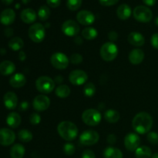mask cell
<instances>
[{
    "instance_id": "cell-17",
    "label": "cell",
    "mask_w": 158,
    "mask_h": 158,
    "mask_svg": "<svg viewBox=\"0 0 158 158\" xmlns=\"http://www.w3.org/2000/svg\"><path fill=\"white\" fill-rule=\"evenodd\" d=\"M5 106L9 110H14L18 105V97L13 92H7L3 97Z\"/></svg>"
},
{
    "instance_id": "cell-8",
    "label": "cell",
    "mask_w": 158,
    "mask_h": 158,
    "mask_svg": "<svg viewBox=\"0 0 158 158\" xmlns=\"http://www.w3.org/2000/svg\"><path fill=\"white\" fill-rule=\"evenodd\" d=\"M100 139L99 134L93 130H87L81 134L80 136V142L85 146L94 145L98 142Z\"/></svg>"
},
{
    "instance_id": "cell-14",
    "label": "cell",
    "mask_w": 158,
    "mask_h": 158,
    "mask_svg": "<svg viewBox=\"0 0 158 158\" xmlns=\"http://www.w3.org/2000/svg\"><path fill=\"white\" fill-rule=\"evenodd\" d=\"M32 105L35 110L42 112L46 110L49 108L50 105V100L49 97L45 95H38L33 100Z\"/></svg>"
},
{
    "instance_id": "cell-18",
    "label": "cell",
    "mask_w": 158,
    "mask_h": 158,
    "mask_svg": "<svg viewBox=\"0 0 158 158\" xmlns=\"http://www.w3.org/2000/svg\"><path fill=\"white\" fill-rule=\"evenodd\" d=\"M20 17L23 23H26V24H30V23H34L36 19V12H35L34 9H31V8H27L22 11Z\"/></svg>"
},
{
    "instance_id": "cell-16",
    "label": "cell",
    "mask_w": 158,
    "mask_h": 158,
    "mask_svg": "<svg viewBox=\"0 0 158 158\" xmlns=\"http://www.w3.org/2000/svg\"><path fill=\"white\" fill-rule=\"evenodd\" d=\"M15 19V12L12 9H6L0 14V23L5 26L12 24Z\"/></svg>"
},
{
    "instance_id": "cell-33",
    "label": "cell",
    "mask_w": 158,
    "mask_h": 158,
    "mask_svg": "<svg viewBox=\"0 0 158 158\" xmlns=\"http://www.w3.org/2000/svg\"><path fill=\"white\" fill-rule=\"evenodd\" d=\"M50 15V10L49 7L46 6H42L39 9L38 11V17L41 21H46L49 19Z\"/></svg>"
},
{
    "instance_id": "cell-42",
    "label": "cell",
    "mask_w": 158,
    "mask_h": 158,
    "mask_svg": "<svg viewBox=\"0 0 158 158\" xmlns=\"http://www.w3.org/2000/svg\"><path fill=\"white\" fill-rule=\"evenodd\" d=\"M46 3L51 8H57L60 6L61 0H46Z\"/></svg>"
},
{
    "instance_id": "cell-46",
    "label": "cell",
    "mask_w": 158,
    "mask_h": 158,
    "mask_svg": "<svg viewBox=\"0 0 158 158\" xmlns=\"http://www.w3.org/2000/svg\"><path fill=\"white\" fill-rule=\"evenodd\" d=\"M28 107H29V103H28L26 101H24L20 104L19 110L21 111H26V110L28 109Z\"/></svg>"
},
{
    "instance_id": "cell-39",
    "label": "cell",
    "mask_w": 158,
    "mask_h": 158,
    "mask_svg": "<svg viewBox=\"0 0 158 158\" xmlns=\"http://www.w3.org/2000/svg\"><path fill=\"white\" fill-rule=\"evenodd\" d=\"M29 121H30V123L32 125H37L41 121V117L40 116V114H36V113H33V114H32L30 115Z\"/></svg>"
},
{
    "instance_id": "cell-47",
    "label": "cell",
    "mask_w": 158,
    "mask_h": 158,
    "mask_svg": "<svg viewBox=\"0 0 158 158\" xmlns=\"http://www.w3.org/2000/svg\"><path fill=\"white\" fill-rule=\"evenodd\" d=\"M142 1H143V2L144 3L145 5H147V6H153L155 5L157 0H142Z\"/></svg>"
},
{
    "instance_id": "cell-31",
    "label": "cell",
    "mask_w": 158,
    "mask_h": 158,
    "mask_svg": "<svg viewBox=\"0 0 158 158\" xmlns=\"http://www.w3.org/2000/svg\"><path fill=\"white\" fill-rule=\"evenodd\" d=\"M56 95L60 98H66L70 94V89L66 85H60L56 89Z\"/></svg>"
},
{
    "instance_id": "cell-52",
    "label": "cell",
    "mask_w": 158,
    "mask_h": 158,
    "mask_svg": "<svg viewBox=\"0 0 158 158\" xmlns=\"http://www.w3.org/2000/svg\"><path fill=\"white\" fill-rule=\"evenodd\" d=\"M151 158H158V153H155V154H152Z\"/></svg>"
},
{
    "instance_id": "cell-25",
    "label": "cell",
    "mask_w": 158,
    "mask_h": 158,
    "mask_svg": "<svg viewBox=\"0 0 158 158\" xmlns=\"http://www.w3.org/2000/svg\"><path fill=\"white\" fill-rule=\"evenodd\" d=\"M104 158H123V153L118 148L108 147L103 151Z\"/></svg>"
},
{
    "instance_id": "cell-15",
    "label": "cell",
    "mask_w": 158,
    "mask_h": 158,
    "mask_svg": "<svg viewBox=\"0 0 158 158\" xmlns=\"http://www.w3.org/2000/svg\"><path fill=\"white\" fill-rule=\"evenodd\" d=\"M77 19L79 23L83 26H89L95 21V15L90 11L82 10L77 13Z\"/></svg>"
},
{
    "instance_id": "cell-11",
    "label": "cell",
    "mask_w": 158,
    "mask_h": 158,
    "mask_svg": "<svg viewBox=\"0 0 158 158\" xmlns=\"http://www.w3.org/2000/svg\"><path fill=\"white\" fill-rule=\"evenodd\" d=\"M87 79V74L81 69H75L72 71L69 75V82L75 86H80V85L84 84Z\"/></svg>"
},
{
    "instance_id": "cell-49",
    "label": "cell",
    "mask_w": 158,
    "mask_h": 158,
    "mask_svg": "<svg viewBox=\"0 0 158 158\" xmlns=\"http://www.w3.org/2000/svg\"><path fill=\"white\" fill-rule=\"evenodd\" d=\"M19 59L21 61H24L26 60V53H25L23 51H21L19 54Z\"/></svg>"
},
{
    "instance_id": "cell-48",
    "label": "cell",
    "mask_w": 158,
    "mask_h": 158,
    "mask_svg": "<svg viewBox=\"0 0 158 158\" xmlns=\"http://www.w3.org/2000/svg\"><path fill=\"white\" fill-rule=\"evenodd\" d=\"M12 34H13L12 29H11V28H7V29H5V35H6L7 37L12 36Z\"/></svg>"
},
{
    "instance_id": "cell-6",
    "label": "cell",
    "mask_w": 158,
    "mask_h": 158,
    "mask_svg": "<svg viewBox=\"0 0 158 158\" xmlns=\"http://www.w3.org/2000/svg\"><path fill=\"white\" fill-rule=\"evenodd\" d=\"M101 114L96 109L86 110L82 114V120L88 126H97L101 121Z\"/></svg>"
},
{
    "instance_id": "cell-22",
    "label": "cell",
    "mask_w": 158,
    "mask_h": 158,
    "mask_svg": "<svg viewBox=\"0 0 158 158\" xmlns=\"http://www.w3.org/2000/svg\"><path fill=\"white\" fill-rule=\"evenodd\" d=\"M15 70V66L12 62L5 60L0 63V73L3 76H9Z\"/></svg>"
},
{
    "instance_id": "cell-26",
    "label": "cell",
    "mask_w": 158,
    "mask_h": 158,
    "mask_svg": "<svg viewBox=\"0 0 158 158\" xmlns=\"http://www.w3.org/2000/svg\"><path fill=\"white\" fill-rule=\"evenodd\" d=\"M26 150L25 148L20 143L13 145L10 150L11 158H23L25 155Z\"/></svg>"
},
{
    "instance_id": "cell-35",
    "label": "cell",
    "mask_w": 158,
    "mask_h": 158,
    "mask_svg": "<svg viewBox=\"0 0 158 158\" xmlns=\"http://www.w3.org/2000/svg\"><path fill=\"white\" fill-rule=\"evenodd\" d=\"M83 0H67L66 6L71 11L78 10L82 5Z\"/></svg>"
},
{
    "instance_id": "cell-40",
    "label": "cell",
    "mask_w": 158,
    "mask_h": 158,
    "mask_svg": "<svg viewBox=\"0 0 158 158\" xmlns=\"http://www.w3.org/2000/svg\"><path fill=\"white\" fill-rule=\"evenodd\" d=\"M119 0H99L100 4L104 6H114L118 2Z\"/></svg>"
},
{
    "instance_id": "cell-7",
    "label": "cell",
    "mask_w": 158,
    "mask_h": 158,
    "mask_svg": "<svg viewBox=\"0 0 158 158\" xmlns=\"http://www.w3.org/2000/svg\"><path fill=\"white\" fill-rule=\"evenodd\" d=\"M134 19L140 23H149L153 18V12L148 7L144 6H138L133 12Z\"/></svg>"
},
{
    "instance_id": "cell-38",
    "label": "cell",
    "mask_w": 158,
    "mask_h": 158,
    "mask_svg": "<svg viewBox=\"0 0 158 158\" xmlns=\"http://www.w3.org/2000/svg\"><path fill=\"white\" fill-rule=\"evenodd\" d=\"M70 62L73 64H80L83 62V56L79 53H73L70 56Z\"/></svg>"
},
{
    "instance_id": "cell-2",
    "label": "cell",
    "mask_w": 158,
    "mask_h": 158,
    "mask_svg": "<svg viewBox=\"0 0 158 158\" xmlns=\"http://www.w3.org/2000/svg\"><path fill=\"white\" fill-rule=\"evenodd\" d=\"M60 137L66 141H72L78 135V128L75 123L70 121H62L57 127Z\"/></svg>"
},
{
    "instance_id": "cell-36",
    "label": "cell",
    "mask_w": 158,
    "mask_h": 158,
    "mask_svg": "<svg viewBox=\"0 0 158 158\" xmlns=\"http://www.w3.org/2000/svg\"><path fill=\"white\" fill-rule=\"evenodd\" d=\"M76 148L73 143H67L64 145L63 147V151H64L65 154L68 156H71L75 153Z\"/></svg>"
},
{
    "instance_id": "cell-28",
    "label": "cell",
    "mask_w": 158,
    "mask_h": 158,
    "mask_svg": "<svg viewBox=\"0 0 158 158\" xmlns=\"http://www.w3.org/2000/svg\"><path fill=\"white\" fill-rule=\"evenodd\" d=\"M151 156H152L151 149L147 146L139 147L135 151L136 158H151Z\"/></svg>"
},
{
    "instance_id": "cell-50",
    "label": "cell",
    "mask_w": 158,
    "mask_h": 158,
    "mask_svg": "<svg viewBox=\"0 0 158 158\" xmlns=\"http://www.w3.org/2000/svg\"><path fill=\"white\" fill-rule=\"evenodd\" d=\"M75 43H77V45H81L82 43H83V40H82V39L80 38V37L77 36L75 38Z\"/></svg>"
},
{
    "instance_id": "cell-51",
    "label": "cell",
    "mask_w": 158,
    "mask_h": 158,
    "mask_svg": "<svg viewBox=\"0 0 158 158\" xmlns=\"http://www.w3.org/2000/svg\"><path fill=\"white\" fill-rule=\"evenodd\" d=\"M1 1L3 4L6 5V6H9V5H11L13 2L14 0H1Z\"/></svg>"
},
{
    "instance_id": "cell-29",
    "label": "cell",
    "mask_w": 158,
    "mask_h": 158,
    "mask_svg": "<svg viewBox=\"0 0 158 158\" xmlns=\"http://www.w3.org/2000/svg\"><path fill=\"white\" fill-rule=\"evenodd\" d=\"M24 46V42L20 37H13L9 42V46L11 49L14 51H18L23 49Z\"/></svg>"
},
{
    "instance_id": "cell-30",
    "label": "cell",
    "mask_w": 158,
    "mask_h": 158,
    "mask_svg": "<svg viewBox=\"0 0 158 158\" xmlns=\"http://www.w3.org/2000/svg\"><path fill=\"white\" fill-rule=\"evenodd\" d=\"M98 32L97 30L94 27H86L82 31V35L83 38L88 40H92L97 38Z\"/></svg>"
},
{
    "instance_id": "cell-37",
    "label": "cell",
    "mask_w": 158,
    "mask_h": 158,
    "mask_svg": "<svg viewBox=\"0 0 158 158\" xmlns=\"http://www.w3.org/2000/svg\"><path fill=\"white\" fill-rule=\"evenodd\" d=\"M148 140L152 144H158V134L156 132H150L147 136Z\"/></svg>"
},
{
    "instance_id": "cell-4",
    "label": "cell",
    "mask_w": 158,
    "mask_h": 158,
    "mask_svg": "<svg viewBox=\"0 0 158 158\" xmlns=\"http://www.w3.org/2000/svg\"><path fill=\"white\" fill-rule=\"evenodd\" d=\"M35 87L37 90L42 94H50L55 88V83L52 78L43 76V77H39L36 80Z\"/></svg>"
},
{
    "instance_id": "cell-5",
    "label": "cell",
    "mask_w": 158,
    "mask_h": 158,
    "mask_svg": "<svg viewBox=\"0 0 158 158\" xmlns=\"http://www.w3.org/2000/svg\"><path fill=\"white\" fill-rule=\"evenodd\" d=\"M29 36L32 42L40 43L43 41L46 36L45 26L41 23H34L29 29Z\"/></svg>"
},
{
    "instance_id": "cell-24",
    "label": "cell",
    "mask_w": 158,
    "mask_h": 158,
    "mask_svg": "<svg viewBox=\"0 0 158 158\" xmlns=\"http://www.w3.org/2000/svg\"><path fill=\"white\" fill-rule=\"evenodd\" d=\"M22 121L21 117L18 113L12 112L7 116L6 118V123L10 127L17 128L20 125Z\"/></svg>"
},
{
    "instance_id": "cell-54",
    "label": "cell",
    "mask_w": 158,
    "mask_h": 158,
    "mask_svg": "<svg viewBox=\"0 0 158 158\" xmlns=\"http://www.w3.org/2000/svg\"><path fill=\"white\" fill-rule=\"evenodd\" d=\"M155 24L157 25V26H158V16L157 17V18L155 19Z\"/></svg>"
},
{
    "instance_id": "cell-41",
    "label": "cell",
    "mask_w": 158,
    "mask_h": 158,
    "mask_svg": "<svg viewBox=\"0 0 158 158\" xmlns=\"http://www.w3.org/2000/svg\"><path fill=\"white\" fill-rule=\"evenodd\" d=\"M82 158H96L95 154L91 150H86L82 154Z\"/></svg>"
},
{
    "instance_id": "cell-13",
    "label": "cell",
    "mask_w": 158,
    "mask_h": 158,
    "mask_svg": "<svg viewBox=\"0 0 158 158\" xmlns=\"http://www.w3.org/2000/svg\"><path fill=\"white\" fill-rule=\"evenodd\" d=\"M15 134L12 130L8 128L0 129V144L2 146H9L14 143Z\"/></svg>"
},
{
    "instance_id": "cell-10",
    "label": "cell",
    "mask_w": 158,
    "mask_h": 158,
    "mask_svg": "<svg viewBox=\"0 0 158 158\" xmlns=\"http://www.w3.org/2000/svg\"><path fill=\"white\" fill-rule=\"evenodd\" d=\"M80 25L74 20H66L62 25V31L67 36H75L80 32Z\"/></svg>"
},
{
    "instance_id": "cell-12",
    "label": "cell",
    "mask_w": 158,
    "mask_h": 158,
    "mask_svg": "<svg viewBox=\"0 0 158 158\" xmlns=\"http://www.w3.org/2000/svg\"><path fill=\"white\" fill-rule=\"evenodd\" d=\"M140 138L137 134L130 133L127 134L124 138V145L127 150L130 151H135L140 147Z\"/></svg>"
},
{
    "instance_id": "cell-43",
    "label": "cell",
    "mask_w": 158,
    "mask_h": 158,
    "mask_svg": "<svg viewBox=\"0 0 158 158\" xmlns=\"http://www.w3.org/2000/svg\"><path fill=\"white\" fill-rule=\"evenodd\" d=\"M151 42L153 47L158 49V33H155L152 35Z\"/></svg>"
},
{
    "instance_id": "cell-27",
    "label": "cell",
    "mask_w": 158,
    "mask_h": 158,
    "mask_svg": "<svg viewBox=\"0 0 158 158\" xmlns=\"http://www.w3.org/2000/svg\"><path fill=\"white\" fill-rule=\"evenodd\" d=\"M120 113L116 110H107L104 113V118L108 123H115L120 120Z\"/></svg>"
},
{
    "instance_id": "cell-23",
    "label": "cell",
    "mask_w": 158,
    "mask_h": 158,
    "mask_svg": "<svg viewBox=\"0 0 158 158\" xmlns=\"http://www.w3.org/2000/svg\"><path fill=\"white\" fill-rule=\"evenodd\" d=\"M132 11L127 4H121L117 9V15L121 20H127L131 17Z\"/></svg>"
},
{
    "instance_id": "cell-9",
    "label": "cell",
    "mask_w": 158,
    "mask_h": 158,
    "mask_svg": "<svg viewBox=\"0 0 158 158\" xmlns=\"http://www.w3.org/2000/svg\"><path fill=\"white\" fill-rule=\"evenodd\" d=\"M51 64L57 69H65L69 65V58L63 52H56L50 58Z\"/></svg>"
},
{
    "instance_id": "cell-45",
    "label": "cell",
    "mask_w": 158,
    "mask_h": 158,
    "mask_svg": "<svg viewBox=\"0 0 158 158\" xmlns=\"http://www.w3.org/2000/svg\"><path fill=\"white\" fill-rule=\"evenodd\" d=\"M117 141V137L114 134H109L107 137V142L110 144H114Z\"/></svg>"
},
{
    "instance_id": "cell-20",
    "label": "cell",
    "mask_w": 158,
    "mask_h": 158,
    "mask_svg": "<svg viewBox=\"0 0 158 158\" xmlns=\"http://www.w3.org/2000/svg\"><path fill=\"white\" fill-rule=\"evenodd\" d=\"M127 40L130 44L134 46H141L145 43V39L143 35L137 32H131L128 35Z\"/></svg>"
},
{
    "instance_id": "cell-1",
    "label": "cell",
    "mask_w": 158,
    "mask_h": 158,
    "mask_svg": "<svg viewBox=\"0 0 158 158\" xmlns=\"http://www.w3.org/2000/svg\"><path fill=\"white\" fill-rule=\"evenodd\" d=\"M132 127L137 134H147L153 127L152 117L146 112L139 113L133 119Z\"/></svg>"
},
{
    "instance_id": "cell-3",
    "label": "cell",
    "mask_w": 158,
    "mask_h": 158,
    "mask_svg": "<svg viewBox=\"0 0 158 158\" xmlns=\"http://www.w3.org/2000/svg\"><path fill=\"white\" fill-rule=\"evenodd\" d=\"M118 54V48L112 42L104 43L100 48V56L104 61L110 62L115 60Z\"/></svg>"
},
{
    "instance_id": "cell-19",
    "label": "cell",
    "mask_w": 158,
    "mask_h": 158,
    "mask_svg": "<svg viewBox=\"0 0 158 158\" xmlns=\"http://www.w3.org/2000/svg\"><path fill=\"white\" fill-rule=\"evenodd\" d=\"M130 62L134 65H138L143 62L144 59V52L140 49H134L129 54Z\"/></svg>"
},
{
    "instance_id": "cell-44",
    "label": "cell",
    "mask_w": 158,
    "mask_h": 158,
    "mask_svg": "<svg viewBox=\"0 0 158 158\" xmlns=\"http://www.w3.org/2000/svg\"><path fill=\"white\" fill-rule=\"evenodd\" d=\"M108 38H109V40H110V41L114 42L117 40V38H118V34H117L115 31H111V32H110L109 33H108Z\"/></svg>"
},
{
    "instance_id": "cell-34",
    "label": "cell",
    "mask_w": 158,
    "mask_h": 158,
    "mask_svg": "<svg viewBox=\"0 0 158 158\" xmlns=\"http://www.w3.org/2000/svg\"><path fill=\"white\" fill-rule=\"evenodd\" d=\"M83 93H84V95L87 97H93L96 93L95 85L92 83H86L83 88Z\"/></svg>"
},
{
    "instance_id": "cell-21",
    "label": "cell",
    "mask_w": 158,
    "mask_h": 158,
    "mask_svg": "<svg viewBox=\"0 0 158 158\" xmlns=\"http://www.w3.org/2000/svg\"><path fill=\"white\" fill-rule=\"evenodd\" d=\"M26 83V79L23 74L18 73L12 76L9 80V84L14 88H20L25 86Z\"/></svg>"
},
{
    "instance_id": "cell-53",
    "label": "cell",
    "mask_w": 158,
    "mask_h": 158,
    "mask_svg": "<svg viewBox=\"0 0 158 158\" xmlns=\"http://www.w3.org/2000/svg\"><path fill=\"white\" fill-rule=\"evenodd\" d=\"M30 1L31 0H22V2H23L24 4H27V3H29Z\"/></svg>"
},
{
    "instance_id": "cell-32",
    "label": "cell",
    "mask_w": 158,
    "mask_h": 158,
    "mask_svg": "<svg viewBox=\"0 0 158 158\" xmlns=\"http://www.w3.org/2000/svg\"><path fill=\"white\" fill-rule=\"evenodd\" d=\"M18 137L22 142L28 143V142H30L32 140V134L28 130L23 129L19 131Z\"/></svg>"
}]
</instances>
